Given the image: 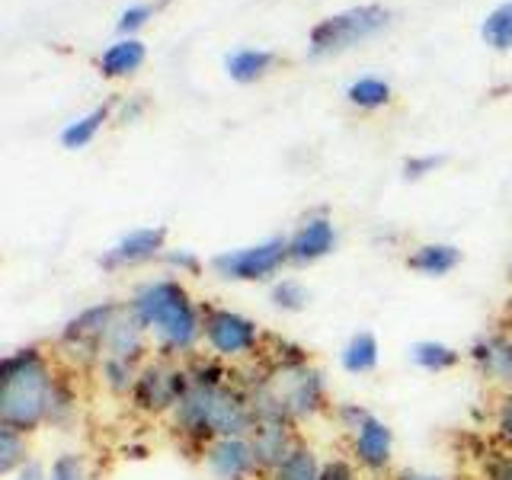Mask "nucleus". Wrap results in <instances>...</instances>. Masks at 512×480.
Listing matches in <instances>:
<instances>
[{"instance_id": "nucleus-1", "label": "nucleus", "mask_w": 512, "mask_h": 480, "mask_svg": "<svg viewBox=\"0 0 512 480\" xmlns=\"http://www.w3.org/2000/svg\"><path fill=\"white\" fill-rule=\"evenodd\" d=\"M170 426L186 445L202 452L218 436H247L253 429V404L247 388L215 359H192L186 365V388L170 413Z\"/></svg>"}, {"instance_id": "nucleus-2", "label": "nucleus", "mask_w": 512, "mask_h": 480, "mask_svg": "<svg viewBox=\"0 0 512 480\" xmlns=\"http://www.w3.org/2000/svg\"><path fill=\"white\" fill-rule=\"evenodd\" d=\"M125 304L138 324L148 330L157 356L176 362L196 359L202 346V304L192 298L180 279L160 276L141 282Z\"/></svg>"}, {"instance_id": "nucleus-3", "label": "nucleus", "mask_w": 512, "mask_h": 480, "mask_svg": "<svg viewBox=\"0 0 512 480\" xmlns=\"http://www.w3.org/2000/svg\"><path fill=\"white\" fill-rule=\"evenodd\" d=\"M58 381L61 368L42 346L7 352L0 362V423L29 436L48 426Z\"/></svg>"}, {"instance_id": "nucleus-4", "label": "nucleus", "mask_w": 512, "mask_h": 480, "mask_svg": "<svg viewBox=\"0 0 512 480\" xmlns=\"http://www.w3.org/2000/svg\"><path fill=\"white\" fill-rule=\"evenodd\" d=\"M253 416L276 413L292 420L295 426L304 420H317L320 413L330 410V394L324 372L308 362L304 352L295 356H276L272 365L260 375V381L247 388Z\"/></svg>"}, {"instance_id": "nucleus-5", "label": "nucleus", "mask_w": 512, "mask_h": 480, "mask_svg": "<svg viewBox=\"0 0 512 480\" xmlns=\"http://www.w3.org/2000/svg\"><path fill=\"white\" fill-rule=\"evenodd\" d=\"M266 343L269 336L253 317L228 308V304H202V346L208 359L228 365L253 362L266 352Z\"/></svg>"}, {"instance_id": "nucleus-6", "label": "nucleus", "mask_w": 512, "mask_h": 480, "mask_svg": "<svg viewBox=\"0 0 512 480\" xmlns=\"http://www.w3.org/2000/svg\"><path fill=\"white\" fill-rule=\"evenodd\" d=\"M336 420L346 429L352 464L368 477H388L394 468V429L362 404H340Z\"/></svg>"}, {"instance_id": "nucleus-7", "label": "nucleus", "mask_w": 512, "mask_h": 480, "mask_svg": "<svg viewBox=\"0 0 512 480\" xmlns=\"http://www.w3.org/2000/svg\"><path fill=\"white\" fill-rule=\"evenodd\" d=\"M125 311L122 301H100L90 304L80 314H74L68 324L58 333V346L64 356L71 359V365H84V368H96L103 359V343L109 327L116 324V317Z\"/></svg>"}, {"instance_id": "nucleus-8", "label": "nucleus", "mask_w": 512, "mask_h": 480, "mask_svg": "<svg viewBox=\"0 0 512 480\" xmlns=\"http://www.w3.org/2000/svg\"><path fill=\"white\" fill-rule=\"evenodd\" d=\"M183 388H186V365H180L176 359L154 356L141 365L128 404H132L135 413L148 416V420H160V416L170 420L173 407L180 404Z\"/></svg>"}, {"instance_id": "nucleus-9", "label": "nucleus", "mask_w": 512, "mask_h": 480, "mask_svg": "<svg viewBox=\"0 0 512 480\" xmlns=\"http://www.w3.org/2000/svg\"><path fill=\"white\" fill-rule=\"evenodd\" d=\"M288 266V237H266L260 244L224 250L212 260V272L228 282H276Z\"/></svg>"}, {"instance_id": "nucleus-10", "label": "nucleus", "mask_w": 512, "mask_h": 480, "mask_svg": "<svg viewBox=\"0 0 512 480\" xmlns=\"http://www.w3.org/2000/svg\"><path fill=\"white\" fill-rule=\"evenodd\" d=\"M388 10L378 7V4H365V7H352L343 10L336 16H327L311 29V55H333V52H343V48L359 45L362 39L375 36L384 26H388Z\"/></svg>"}, {"instance_id": "nucleus-11", "label": "nucleus", "mask_w": 512, "mask_h": 480, "mask_svg": "<svg viewBox=\"0 0 512 480\" xmlns=\"http://www.w3.org/2000/svg\"><path fill=\"white\" fill-rule=\"evenodd\" d=\"M202 464L212 480H263L266 471L250 436H218L202 445Z\"/></svg>"}, {"instance_id": "nucleus-12", "label": "nucleus", "mask_w": 512, "mask_h": 480, "mask_svg": "<svg viewBox=\"0 0 512 480\" xmlns=\"http://www.w3.org/2000/svg\"><path fill=\"white\" fill-rule=\"evenodd\" d=\"M468 362L487 384L512 391V330H493L477 336L468 349Z\"/></svg>"}, {"instance_id": "nucleus-13", "label": "nucleus", "mask_w": 512, "mask_h": 480, "mask_svg": "<svg viewBox=\"0 0 512 480\" xmlns=\"http://www.w3.org/2000/svg\"><path fill=\"white\" fill-rule=\"evenodd\" d=\"M167 253V228H138V231H128L125 237H119L103 253V269H135L144 263H154V260H164Z\"/></svg>"}, {"instance_id": "nucleus-14", "label": "nucleus", "mask_w": 512, "mask_h": 480, "mask_svg": "<svg viewBox=\"0 0 512 480\" xmlns=\"http://www.w3.org/2000/svg\"><path fill=\"white\" fill-rule=\"evenodd\" d=\"M336 250V224L324 212L308 215L298 228L288 234V263L314 266Z\"/></svg>"}, {"instance_id": "nucleus-15", "label": "nucleus", "mask_w": 512, "mask_h": 480, "mask_svg": "<svg viewBox=\"0 0 512 480\" xmlns=\"http://www.w3.org/2000/svg\"><path fill=\"white\" fill-rule=\"evenodd\" d=\"M247 436H250V442L256 448V458H260L263 471L276 468V464L301 442L295 423L285 420V416H276V413L253 416V429L247 432Z\"/></svg>"}, {"instance_id": "nucleus-16", "label": "nucleus", "mask_w": 512, "mask_h": 480, "mask_svg": "<svg viewBox=\"0 0 512 480\" xmlns=\"http://www.w3.org/2000/svg\"><path fill=\"white\" fill-rule=\"evenodd\" d=\"M154 349L151 343V336L148 330H144L135 314L128 311V304H125V311L116 317V324L109 327L106 333V343H103V356H119V359H132V362H148L151 356L148 352Z\"/></svg>"}, {"instance_id": "nucleus-17", "label": "nucleus", "mask_w": 512, "mask_h": 480, "mask_svg": "<svg viewBox=\"0 0 512 480\" xmlns=\"http://www.w3.org/2000/svg\"><path fill=\"white\" fill-rule=\"evenodd\" d=\"M458 263H461V250L455 244H420L407 256V266L426 279H442L448 272H455Z\"/></svg>"}, {"instance_id": "nucleus-18", "label": "nucleus", "mask_w": 512, "mask_h": 480, "mask_svg": "<svg viewBox=\"0 0 512 480\" xmlns=\"http://www.w3.org/2000/svg\"><path fill=\"white\" fill-rule=\"evenodd\" d=\"M324 471V461L314 452L308 442H298L292 452H288L276 468H269L263 480H320Z\"/></svg>"}, {"instance_id": "nucleus-19", "label": "nucleus", "mask_w": 512, "mask_h": 480, "mask_svg": "<svg viewBox=\"0 0 512 480\" xmlns=\"http://www.w3.org/2000/svg\"><path fill=\"white\" fill-rule=\"evenodd\" d=\"M381 362V346H378V336L368 333V330H359L352 333L343 352H340V365L343 372L349 375H372Z\"/></svg>"}, {"instance_id": "nucleus-20", "label": "nucleus", "mask_w": 512, "mask_h": 480, "mask_svg": "<svg viewBox=\"0 0 512 480\" xmlns=\"http://www.w3.org/2000/svg\"><path fill=\"white\" fill-rule=\"evenodd\" d=\"M410 359L426 375H445V372H455L464 356H461V349L448 346L442 340H420L410 346Z\"/></svg>"}, {"instance_id": "nucleus-21", "label": "nucleus", "mask_w": 512, "mask_h": 480, "mask_svg": "<svg viewBox=\"0 0 512 480\" xmlns=\"http://www.w3.org/2000/svg\"><path fill=\"white\" fill-rule=\"evenodd\" d=\"M141 365L144 362L119 359V356H103L100 365H96V375H100V384L106 388V394H112V397H132Z\"/></svg>"}, {"instance_id": "nucleus-22", "label": "nucleus", "mask_w": 512, "mask_h": 480, "mask_svg": "<svg viewBox=\"0 0 512 480\" xmlns=\"http://www.w3.org/2000/svg\"><path fill=\"white\" fill-rule=\"evenodd\" d=\"M32 461V448H29V432L13 429L0 423V477L10 480L23 464Z\"/></svg>"}, {"instance_id": "nucleus-23", "label": "nucleus", "mask_w": 512, "mask_h": 480, "mask_svg": "<svg viewBox=\"0 0 512 480\" xmlns=\"http://www.w3.org/2000/svg\"><path fill=\"white\" fill-rule=\"evenodd\" d=\"M144 45L138 39H122L116 45H109L103 58H100V71L106 77H128L132 71H138L144 64Z\"/></svg>"}, {"instance_id": "nucleus-24", "label": "nucleus", "mask_w": 512, "mask_h": 480, "mask_svg": "<svg viewBox=\"0 0 512 480\" xmlns=\"http://www.w3.org/2000/svg\"><path fill=\"white\" fill-rule=\"evenodd\" d=\"M276 55L266 52V48H240V52L228 55V74L237 80V84H253V80H260L269 68Z\"/></svg>"}, {"instance_id": "nucleus-25", "label": "nucleus", "mask_w": 512, "mask_h": 480, "mask_svg": "<svg viewBox=\"0 0 512 480\" xmlns=\"http://www.w3.org/2000/svg\"><path fill=\"white\" fill-rule=\"evenodd\" d=\"M109 119V106H96L93 112H87V116H80V119H74L68 128L61 132V144L68 151H80V148H87V144L100 135V128H103V122Z\"/></svg>"}, {"instance_id": "nucleus-26", "label": "nucleus", "mask_w": 512, "mask_h": 480, "mask_svg": "<svg viewBox=\"0 0 512 480\" xmlns=\"http://www.w3.org/2000/svg\"><path fill=\"white\" fill-rule=\"evenodd\" d=\"M269 301L285 314H301L311 304V292H308V285H304L301 279L279 276L276 282L269 285Z\"/></svg>"}, {"instance_id": "nucleus-27", "label": "nucleus", "mask_w": 512, "mask_h": 480, "mask_svg": "<svg viewBox=\"0 0 512 480\" xmlns=\"http://www.w3.org/2000/svg\"><path fill=\"white\" fill-rule=\"evenodd\" d=\"M480 36H484V42L493 45L496 52L512 48V0L509 4H500L493 13H487L484 26H480Z\"/></svg>"}, {"instance_id": "nucleus-28", "label": "nucleus", "mask_w": 512, "mask_h": 480, "mask_svg": "<svg viewBox=\"0 0 512 480\" xmlns=\"http://www.w3.org/2000/svg\"><path fill=\"white\" fill-rule=\"evenodd\" d=\"M346 96H349V103L359 109H381L391 100V84H384L378 77H359L349 84Z\"/></svg>"}, {"instance_id": "nucleus-29", "label": "nucleus", "mask_w": 512, "mask_h": 480, "mask_svg": "<svg viewBox=\"0 0 512 480\" xmlns=\"http://www.w3.org/2000/svg\"><path fill=\"white\" fill-rule=\"evenodd\" d=\"M77 407H80V397H77L74 381H71L68 372H61L58 391H55V400H52V416H48V426H68L77 416Z\"/></svg>"}, {"instance_id": "nucleus-30", "label": "nucleus", "mask_w": 512, "mask_h": 480, "mask_svg": "<svg viewBox=\"0 0 512 480\" xmlns=\"http://www.w3.org/2000/svg\"><path fill=\"white\" fill-rule=\"evenodd\" d=\"M493 436L503 452H512V391H503L493 407Z\"/></svg>"}, {"instance_id": "nucleus-31", "label": "nucleus", "mask_w": 512, "mask_h": 480, "mask_svg": "<svg viewBox=\"0 0 512 480\" xmlns=\"http://www.w3.org/2000/svg\"><path fill=\"white\" fill-rule=\"evenodd\" d=\"M48 480H90L87 461L74 452H64L48 464Z\"/></svg>"}, {"instance_id": "nucleus-32", "label": "nucleus", "mask_w": 512, "mask_h": 480, "mask_svg": "<svg viewBox=\"0 0 512 480\" xmlns=\"http://www.w3.org/2000/svg\"><path fill=\"white\" fill-rule=\"evenodd\" d=\"M320 480H362V471L352 464V458H327Z\"/></svg>"}, {"instance_id": "nucleus-33", "label": "nucleus", "mask_w": 512, "mask_h": 480, "mask_svg": "<svg viewBox=\"0 0 512 480\" xmlns=\"http://www.w3.org/2000/svg\"><path fill=\"white\" fill-rule=\"evenodd\" d=\"M164 263L173 272H180V276H196V272L202 269V260L192 250H167L164 253Z\"/></svg>"}, {"instance_id": "nucleus-34", "label": "nucleus", "mask_w": 512, "mask_h": 480, "mask_svg": "<svg viewBox=\"0 0 512 480\" xmlns=\"http://www.w3.org/2000/svg\"><path fill=\"white\" fill-rule=\"evenodd\" d=\"M484 477L487 480H512V452H496V455H490L487 458V464H484Z\"/></svg>"}, {"instance_id": "nucleus-35", "label": "nucleus", "mask_w": 512, "mask_h": 480, "mask_svg": "<svg viewBox=\"0 0 512 480\" xmlns=\"http://www.w3.org/2000/svg\"><path fill=\"white\" fill-rule=\"evenodd\" d=\"M442 164V157L436 154H426V157H410L407 164H404V173H407V180H423L426 173H436V167Z\"/></svg>"}, {"instance_id": "nucleus-36", "label": "nucleus", "mask_w": 512, "mask_h": 480, "mask_svg": "<svg viewBox=\"0 0 512 480\" xmlns=\"http://www.w3.org/2000/svg\"><path fill=\"white\" fill-rule=\"evenodd\" d=\"M151 20V7H128L122 16H119V32H135V29H141L144 23Z\"/></svg>"}, {"instance_id": "nucleus-37", "label": "nucleus", "mask_w": 512, "mask_h": 480, "mask_svg": "<svg viewBox=\"0 0 512 480\" xmlns=\"http://www.w3.org/2000/svg\"><path fill=\"white\" fill-rule=\"evenodd\" d=\"M10 480H48V468H45L42 461L32 458V461H29V464H23V468L16 471Z\"/></svg>"}, {"instance_id": "nucleus-38", "label": "nucleus", "mask_w": 512, "mask_h": 480, "mask_svg": "<svg viewBox=\"0 0 512 480\" xmlns=\"http://www.w3.org/2000/svg\"><path fill=\"white\" fill-rule=\"evenodd\" d=\"M391 480H455V477L436 474V471H420V468H404V471H397Z\"/></svg>"}, {"instance_id": "nucleus-39", "label": "nucleus", "mask_w": 512, "mask_h": 480, "mask_svg": "<svg viewBox=\"0 0 512 480\" xmlns=\"http://www.w3.org/2000/svg\"><path fill=\"white\" fill-rule=\"evenodd\" d=\"M506 317H509V330H512V301H509V308H506Z\"/></svg>"}]
</instances>
